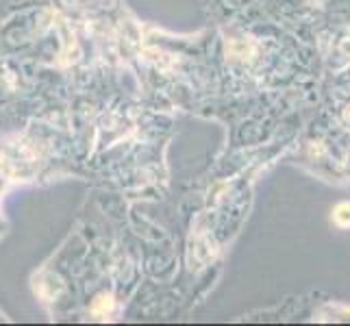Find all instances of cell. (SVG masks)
Listing matches in <instances>:
<instances>
[{
    "label": "cell",
    "instance_id": "cell-1",
    "mask_svg": "<svg viewBox=\"0 0 350 326\" xmlns=\"http://www.w3.org/2000/svg\"><path fill=\"white\" fill-rule=\"evenodd\" d=\"M335 222L340 226H350V204L344 202L335 209Z\"/></svg>",
    "mask_w": 350,
    "mask_h": 326
}]
</instances>
